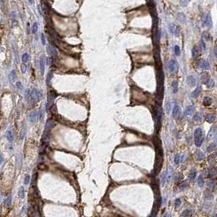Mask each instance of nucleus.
<instances>
[{
  "label": "nucleus",
  "instance_id": "nucleus-32",
  "mask_svg": "<svg viewBox=\"0 0 217 217\" xmlns=\"http://www.w3.org/2000/svg\"><path fill=\"white\" fill-rule=\"evenodd\" d=\"M206 85H207L209 88H213V87L215 86V82H214V81H213L212 79L210 78L209 80H208V81H207V83Z\"/></svg>",
  "mask_w": 217,
  "mask_h": 217
},
{
  "label": "nucleus",
  "instance_id": "nucleus-48",
  "mask_svg": "<svg viewBox=\"0 0 217 217\" xmlns=\"http://www.w3.org/2000/svg\"><path fill=\"white\" fill-rule=\"evenodd\" d=\"M182 179H183L182 174L179 173V174H177V175H176V181H181V180H182Z\"/></svg>",
  "mask_w": 217,
  "mask_h": 217
},
{
  "label": "nucleus",
  "instance_id": "nucleus-22",
  "mask_svg": "<svg viewBox=\"0 0 217 217\" xmlns=\"http://www.w3.org/2000/svg\"><path fill=\"white\" fill-rule=\"evenodd\" d=\"M202 120V116L200 112H197V113L194 116V120L196 121V122H201Z\"/></svg>",
  "mask_w": 217,
  "mask_h": 217
},
{
  "label": "nucleus",
  "instance_id": "nucleus-30",
  "mask_svg": "<svg viewBox=\"0 0 217 217\" xmlns=\"http://www.w3.org/2000/svg\"><path fill=\"white\" fill-rule=\"evenodd\" d=\"M38 24L37 22H35L34 24H33V26H32V33H36L37 32H38Z\"/></svg>",
  "mask_w": 217,
  "mask_h": 217
},
{
  "label": "nucleus",
  "instance_id": "nucleus-39",
  "mask_svg": "<svg viewBox=\"0 0 217 217\" xmlns=\"http://www.w3.org/2000/svg\"><path fill=\"white\" fill-rule=\"evenodd\" d=\"M190 1H191V0H181V1H180V3H181V5L182 7H186Z\"/></svg>",
  "mask_w": 217,
  "mask_h": 217
},
{
  "label": "nucleus",
  "instance_id": "nucleus-44",
  "mask_svg": "<svg viewBox=\"0 0 217 217\" xmlns=\"http://www.w3.org/2000/svg\"><path fill=\"white\" fill-rule=\"evenodd\" d=\"M29 117H30L31 121H34L35 120H36V117H37V113L36 112H32V113L30 114V116H29Z\"/></svg>",
  "mask_w": 217,
  "mask_h": 217
},
{
  "label": "nucleus",
  "instance_id": "nucleus-55",
  "mask_svg": "<svg viewBox=\"0 0 217 217\" xmlns=\"http://www.w3.org/2000/svg\"><path fill=\"white\" fill-rule=\"evenodd\" d=\"M16 85H17V86H18V88H19V89H22V85H21V83H20V82H17V83H16Z\"/></svg>",
  "mask_w": 217,
  "mask_h": 217
},
{
  "label": "nucleus",
  "instance_id": "nucleus-10",
  "mask_svg": "<svg viewBox=\"0 0 217 217\" xmlns=\"http://www.w3.org/2000/svg\"><path fill=\"white\" fill-rule=\"evenodd\" d=\"M204 198H205L207 200H211V199H213V194L211 193V190H205V191H204Z\"/></svg>",
  "mask_w": 217,
  "mask_h": 217
},
{
  "label": "nucleus",
  "instance_id": "nucleus-23",
  "mask_svg": "<svg viewBox=\"0 0 217 217\" xmlns=\"http://www.w3.org/2000/svg\"><path fill=\"white\" fill-rule=\"evenodd\" d=\"M200 136H202V130L201 128H198L194 131V137L195 138H197V137H200Z\"/></svg>",
  "mask_w": 217,
  "mask_h": 217
},
{
  "label": "nucleus",
  "instance_id": "nucleus-37",
  "mask_svg": "<svg viewBox=\"0 0 217 217\" xmlns=\"http://www.w3.org/2000/svg\"><path fill=\"white\" fill-rule=\"evenodd\" d=\"M181 161V155L179 154H176L175 155V158H174V162H175L176 164H178Z\"/></svg>",
  "mask_w": 217,
  "mask_h": 217
},
{
  "label": "nucleus",
  "instance_id": "nucleus-35",
  "mask_svg": "<svg viewBox=\"0 0 217 217\" xmlns=\"http://www.w3.org/2000/svg\"><path fill=\"white\" fill-rule=\"evenodd\" d=\"M29 54H27V53H24V54L22 55V61L24 63H26L28 60H29Z\"/></svg>",
  "mask_w": 217,
  "mask_h": 217
},
{
  "label": "nucleus",
  "instance_id": "nucleus-40",
  "mask_svg": "<svg viewBox=\"0 0 217 217\" xmlns=\"http://www.w3.org/2000/svg\"><path fill=\"white\" fill-rule=\"evenodd\" d=\"M52 77H53L52 72H49L48 75H47V77H46V83L47 84H50V81H51V79H52Z\"/></svg>",
  "mask_w": 217,
  "mask_h": 217
},
{
  "label": "nucleus",
  "instance_id": "nucleus-49",
  "mask_svg": "<svg viewBox=\"0 0 217 217\" xmlns=\"http://www.w3.org/2000/svg\"><path fill=\"white\" fill-rule=\"evenodd\" d=\"M41 39H42V42L43 45H46V38H45V35L43 33L41 34Z\"/></svg>",
  "mask_w": 217,
  "mask_h": 217
},
{
  "label": "nucleus",
  "instance_id": "nucleus-38",
  "mask_svg": "<svg viewBox=\"0 0 217 217\" xmlns=\"http://www.w3.org/2000/svg\"><path fill=\"white\" fill-rule=\"evenodd\" d=\"M191 215V211L190 210H186V211H184L182 213H181V216H189Z\"/></svg>",
  "mask_w": 217,
  "mask_h": 217
},
{
  "label": "nucleus",
  "instance_id": "nucleus-51",
  "mask_svg": "<svg viewBox=\"0 0 217 217\" xmlns=\"http://www.w3.org/2000/svg\"><path fill=\"white\" fill-rule=\"evenodd\" d=\"M209 163H211V165H213L215 163V159H213L212 157H209Z\"/></svg>",
  "mask_w": 217,
  "mask_h": 217
},
{
  "label": "nucleus",
  "instance_id": "nucleus-53",
  "mask_svg": "<svg viewBox=\"0 0 217 217\" xmlns=\"http://www.w3.org/2000/svg\"><path fill=\"white\" fill-rule=\"evenodd\" d=\"M201 46H202V50H205V49H206V46H205V43H204L203 40H202V41H201Z\"/></svg>",
  "mask_w": 217,
  "mask_h": 217
},
{
  "label": "nucleus",
  "instance_id": "nucleus-56",
  "mask_svg": "<svg viewBox=\"0 0 217 217\" xmlns=\"http://www.w3.org/2000/svg\"><path fill=\"white\" fill-rule=\"evenodd\" d=\"M2 162H3V157H2V155H0V164L2 163Z\"/></svg>",
  "mask_w": 217,
  "mask_h": 217
},
{
  "label": "nucleus",
  "instance_id": "nucleus-57",
  "mask_svg": "<svg viewBox=\"0 0 217 217\" xmlns=\"http://www.w3.org/2000/svg\"><path fill=\"white\" fill-rule=\"evenodd\" d=\"M163 216H171L170 214H164L163 215Z\"/></svg>",
  "mask_w": 217,
  "mask_h": 217
},
{
  "label": "nucleus",
  "instance_id": "nucleus-46",
  "mask_svg": "<svg viewBox=\"0 0 217 217\" xmlns=\"http://www.w3.org/2000/svg\"><path fill=\"white\" fill-rule=\"evenodd\" d=\"M11 201H12V198H11L10 196L8 198L6 199V201H5V203H6V206H10V204H11Z\"/></svg>",
  "mask_w": 217,
  "mask_h": 217
},
{
  "label": "nucleus",
  "instance_id": "nucleus-50",
  "mask_svg": "<svg viewBox=\"0 0 217 217\" xmlns=\"http://www.w3.org/2000/svg\"><path fill=\"white\" fill-rule=\"evenodd\" d=\"M161 181H162V183H163V184H164V183H165V181H166L165 172H164V173H163V174L161 175Z\"/></svg>",
  "mask_w": 217,
  "mask_h": 217
},
{
  "label": "nucleus",
  "instance_id": "nucleus-21",
  "mask_svg": "<svg viewBox=\"0 0 217 217\" xmlns=\"http://www.w3.org/2000/svg\"><path fill=\"white\" fill-rule=\"evenodd\" d=\"M198 54H199V50L198 49V47L194 46L193 49H192V56H193V58L196 59V58H198Z\"/></svg>",
  "mask_w": 217,
  "mask_h": 217
},
{
  "label": "nucleus",
  "instance_id": "nucleus-26",
  "mask_svg": "<svg viewBox=\"0 0 217 217\" xmlns=\"http://www.w3.org/2000/svg\"><path fill=\"white\" fill-rule=\"evenodd\" d=\"M198 185L199 187H202L204 185V179L202 177V175H200L198 178Z\"/></svg>",
  "mask_w": 217,
  "mask_h": 217
},
{
  "label": "nucleus",
  "instance_id": "nucleus-47",
  "mask_svg": "<svg viewBox=\"0 0 217 217\" xmlns=\"http://www.w3.org/2000/svg\"><path fill=\"white\" fill-rule=\"evenodd\" d=\"M29 180H30V176L29 175H26L25 176V179H24V184L25 185H28L29 183Z\"/></svg>",
  "mask_w": 217,
  "mask_h": 217
},
{
  "label": "nucleus",
  "instance_id": "nucleus-14",
  "mask_svg": "<svg viewBox=\"0 0 217 217\" xmlns=\"http://www.w3.org/2000/svg\"><path fill=\"white\" fill-rule=\"evenodd\" d=\"M206 120H207L208 123L215 122V120H216V115L211 114V113L207 115V116H206Z\"/></svg>",
  "mask_w": 217,
  "mask_h": 217
},
{
  "label": "nucleus",
  "instance_id": "nucleus-31",
  "mask_svg": "<svg viewBox=\"0 0 217 217\" xmlns=\"http://www.w3.org/2000/svg\"><path fill=\"white\" fill-rule=\"evenodd\" d=\"M196 175H197L196 171H195V170H192L191 172H190V175H189V178H190V180H194L195 177H196Z\"/></svg>",
  "mask_w": 217,
  "mask_h": 217
},
{
  "label": "nucleus",
  "instance_id": "nucleus-11",
  "mask_svg": "<svg viewBox=\"0 0 217 217\" xmlns=\"http://www.w3.org/2000/svg\"><path fill=\"white\" fill-rule=\"evenodd\" d=\"M216 126H213L211 127V128L210 129V132L209 133H208L207 135V137L208 138H213V137H216Z\"/></svg>",
  "mask_w": 217,
  "mask_h": 217
},
{
  "label": "nucleus",
  "instance_id": "nucleus-13",
  "mask_svg": "<svg viewBox=\"0 0 217 217\" xmlns=\"http://www.w3.org/2000/svg\"><path fill=\"white\" fill-rule=\"evenodd\" d=\"M201 92H202V88H201L200 86H198L196 89L191 93V97L192 98H197V97L201 93Z\"/></svg>",
  "mask_w": 217,
  "mask_h": 217
},
{
  "label": "nucleus",
  "instance_id": "nucleus-3",
  "mask_svg": "<svg viewBox=\"0 0 217 217\" xmlns=\"http://www.w3.org/2000/svg\"><path fill=\"white\" fill-rule=\"evenodd\" d=\"M172 173H173V168H172V166H168L167 171L165 172V177L167 182H170V181L172 180Z\"/></svg>",
  "mask_w": 217,
  "mask_h": 217
},
{
  "label": "nucleus",
  "instance_id": "nucleus-19",
  "mask_svg": "<svg viewBox=\"0 0 217 217\" xmlns=\"http://www.w3.org/2000/svg\"><path fill=\"white\" fill-rule=\"evenodd\" d=\"M207 186L211 190H215V188H216V181H215V179L210 180V181L207 182Z\"/></svg>",
  "mask_w": 217,
  "mask_h": 217
},
{
  "label": "nucleus",
  "instance_id": "nucleus-18",
  "mask_svg": "<svg viewBox=\"0 0 217 217\" xmlns=\"http://www.w3.org/2000/svg\"><path fill=\"white\" fill-rule=\"evenodd\" d=\"M194 112V106H189V107H186V111H185V115H186V116H190Z\"/></svg>",
  "mask_w": 217,
  "mask_h": 217
},
{
  "label": "nucleus",
  "instance_id": "nucleus-58",
  "mask_svg": "<svg viewBox=\"0 0 217 217\" xmlns=\"http://www.w3.org/2000/svg\"><path fill=\"white\" fill-rule=\"evenodd\" d=\"M5 1H6V0H1L2 3H5Z\"/></svg>",
  "mask_w": 217,
  "mask_h": 217
},
{
  "label": "nucleus",
  "instance_id": "nucleus-6",
  "mask_svg": "<svg viewBox=\"0 0 217 217\" xmlns=\"http://www.w3.org/2000/svg\"><path fill=\"white\" fill-rule=\"evenodd\" d=\"M203 24L207 27H211L212 25V23H211V16L209 14H207V15L204 16V20H203Z\"/></svg>",
  "mask_w": 217,
  "mask_h": 217
},
{
  "label": "nucleus",
  "instance_id": "nucleus-24",
  "mask_svg": "<svg viewBox=\"0 0 217 217\" xmlns=\"http://www.w3.org/2000/svg\"><path fill=\"white\" fill-rule=\"evenodd\" d=\"M40 68H41V72H42V74L44 73V69H45V61H44V59L43 57H42L41 59H40Z\"/></svg>",
  "mask_w": 217,
  "mask_h": 217
},
{
  "label": "nucleus",
  "instance_id": "nucleus-15",
  "mask_svg": "<svg viewBox=\"0 0 217 217\" xmlns=\"http://www.w3.org/2000/svg\"><path fill=\"white\" fill-rule=\"evenodd\" d=\"M195 158H196V159L198 161H200V160H202L204 159V154L201 151H197L196 152H195Z\"/></svg>",
  "mask_w": 217,
  "mask_h": 217
},
{
  "label": "nucleus",
  "instance_id": "nucleus-5",
  "mask_svg": "<svg viewBox=\"0 0 217 217\" xmlns=\"http://www.w3.org/2000/svg\"><path fill=\"white\" fill-rule=\"evenodd\" d=\"M56 97V93L54 92H50L48 94V103H47V108L48 107H50V106L52 105L53 101L55 98Z\"/></svg>",
  "mask_w": 217,
  "mask_h": 217
},
{
  "label": "nucleus",
  "instance_id": "nucleus-42",
  "mask_svg": "<svg viewBox=\"0 0 217 217\" xmlns=\"http://www.w3.org/2000/svg\"><path fill=\"white\" fill-rule=\"evenodd\" d=\"M7 138L8 139V141H9V142H12V139H13V137H12V132H11V131H8V133H7Z\"/></svg>",
  "mask_w": 217,
  "mask_h": 217
},
{
  "label": "nucleus",
  "instance_id": "nucleus-43",
  "mask_svg": "<svg viewBox=\"0 0 217 217\" xmlns=\"http://www.w3.org/2000/svg\"><path fill=\"white\" fill-rule=\"evenodd\" d=\"M174 50H175V54L177 56L181 54V49H180V47L178 46H175V48H174Z\"/></svg>",
  "mask_w": 217,
  "mask_h": 217
},
{
  "label": "nucleus",
  "instance_id": "nucleus-41",
  "mask_svg": "<svg viewBox=\"0 0 217 217\" xmlns=\"http://www.w3.org/2000/svg\"><path fill=\"white\" fill-rule=\"evenodd\" d=\"M215 176H216V169L211 168L209 172V176H211V178H213Z\"/></svg>",
  "mask_w": 217,
  "mask_h": 217
},
{
  "label": "nucleus",
  "instance_id": "nucleus-59",
  "mask_svg": "<svg viewBox=\"0 0 217 217\" xmlns=\"http://www.w3.org/2000/svg\"><path fill=\"white\" fill-rule=\"evenodd\" d=\"M29 2H30V3H32V0H29Z\"/></svg>",
  "mask_w": 217,
  "mask_h": 217
},
{
  "label": "nucleus",
  "instance_id": "nucleus-29",
  "mask_svg": "<svg viewBox=\"0 0 217 217\" xmlns=\"http://www.w3.org/2000/svg\"><path fill=\"white\" fill-rule=\"evenodd\" d=\"M202 37H203L204 39L207 40V41H210V40L211 39V34H210L208 32H204V33H202Z\"/></svg>",
  "mask_w": 217,
  "mask_h": 217
},
{
  "label": "nucleus",
  "instance_id": "nucleus-36",
  "mask_svg": "<svg viewBox=\"0 0 217 217\" xmlns=\"http://www.w3.org/2000/svg\"><path fill=\"white\" fill-rule=\"evenodd\" d=\"M19 196H20V198H24V190L23 187H20V190H19Z\"/></svg>",
  "mask_w": 217,
  "mask_h": 217
},
{
  "label": "nucleus",
  "instance_id": "nucleus-27",
  "mask_svg": "<svg viewBox=\"0 0 217 217\" xmlns=\"http://www.w3.org/2000/svg\"><path fill=\"white\" fill-rule=\"evenodd\" d=\"M177 20L181 23H184L186 21V16L182 13H179L177 15Z\"/></svg>",
  "mask_w": 217,
  "mask_h": 217
},
{
  "label": "nucleus",
  "instance_id": "nucleus-54",
  "mask_svg": "<svg viewBox=\"0 0 217 217\" xmlns=\"http://www.w3.org/2000/svg\"><path fill=\"white\" fill-rule=\"evenodd\" d=\"M21 71L23 73H25L26 72V67L24 65H21Z\"/></svg>",
  "mask_w": 217,
  "mask_h": 217
},
{
  "label": "nucleus",
  "instance_id": "nucleus-2",
  "mask_svg": "<svg viewBox=\"0 0 217 217\" xmlns=\"http://www.w3.org/2000/svg\"><path fill=\"white\" fill-rule=\"evenodd\" d=\"M168 29H169L170 33H172L173 35H175V36H178V35H179L180 30H179V28H178V26L176 25V24H173V23H171V24H168Z\"/></svg>",
  "mask_w": 217,
  "mask_h": 217
},
{
  "label": "nucleus",
  "instance_id": "nucleus-52",
  "mask_svg": "<svg viewBox=\"0 0 217 217\" xmlns=\"http://www.w3.org/2000/svg\"><path fill=\"white\" fill-rule=\"evenodd\" d=\"M11 16H12V18L13 20H16V12H11Z\"/></svg>",
  "mask_w": 217,
  "mask_h": 217
},
{
  "label": "nucleus",
  "instance_id": "nucleus-34",
  "mask_svg": "<svg viewBox=\"0 0 217 217\" xmlns=\"http://www.w3.org/2000/svg\"><path fill=\"white\" fill-rule=\"evenodd\" d=\"M165 108H166V112H167V114L170 113V110H171V103L169 101H167L165 105Z\"/></svg>",
  "mask_w": 217,
  "mask_h": 217
},
{
  "label": "nucleus",
  "instance_id": "nucleus-33",
  "mask_svg": "<svg viewBox=\"0 0 217 217\" xmlns=\"http://www.w3.org/2000/svg\"><path fill=\"white\" fill-rule=\"evenodd\" d=\"M186 187H187V182H186V181H183V182H181V184L178 186V188L181 190H184Z\"/></svg>",
  "mask_w": 217,
  "mask_h": 217
},
{
  "label": "nucleus",
  "instance_id": "nucleus-7",
  "mask_svg": "<svg viewBox=\"0 0 217 217\" xmlns=\"http://www.w3.org/2000/svg\"><path fill=\"white\" fill-rule=\"evenodd\" d=\"M198 67L200 68H202V69H208L210 68V63L207 60L202 59L198 62Z\"/></svg>",
  "mask_w": 217,
  "mask_h": 217
},
{
  "label": "nucleus",
  "instance_id": "nucleus-25",
  "mask_svg": "<svg viewBox=\"0 0 217 217\" xmlns=\"http://www.w3.org/2000/svg\"><path fill=\"white\" fill-rule=\"evenodd\" d=\"M172 87L173 89V93H176L178 90V81H173L172 82Z\"/></svg>",
  "mask_w": 217,
  "mask_h": 217
},
{
  "label": "nucleus",
  "instance_id": "nucleus-8",
  "mask_svg": "<svg viewBox=\"0 0 217 217\" xmlns=\"http://www.w3.org/2000/svg\"><path fill=\"white\" fill-rule=\"evenodd\" d=\"M54 124H55V122H54V120H50L47 121L46 124V127H45V132L50 131L53 127L54 126Z\"/></svg>",
  "mask_w": 217,
  "mask_h": 217
},
{
  "label": "nucleus",
  "instance_id": "nucleus-4",
  "mask_svg": "<svg viewBox=\"0 0 217 217\" xmlns=\"http://www.w3.org/2000/svg\"><path fill=\"white\" fill-rule=\"evenodd\" d=\"M47 51H48V54H50L53 57H56L57 56V50H56L55 47L53 45H51V44L47 46Z\"/></svg>",
  "mask_w": 217,
  "mask_h": 217
},
{
  "label": "nucleus",
  "instance_id": "nucleus-20",
  "mask_svg": "<svg viewBox=\"0 0 217 217\" xmlns=\"http://www.w3.org/2000/svg\"><path fill=\"white\" fill-rule=\"evenodd\" d=\"M202 103H203V105L206 106V107H209V106H211V103H212V99H211L210 97H205Z\"/></svg>",
  "mask_w": 217,
  "mask_h": 217
},
{
  "label": "nucleus",
  "instance_id": "nucleus-12",
  "mask_svg": "<svg viewBox=\"0 0 217 217\" xmlns=\"http://www.w3.org/2000/svg\"><path fill=\"white\" fill-rule=\"evenodd\" d=\"M180 114H181V108L178 105H175L172 110V116L173 117H177Z\"/></svg>",
  "mask_w": 217,
  "mask_h": 217
},
{
  "label": "nucleus",
  "instance_id": "nucleus-9",
  "mask_svg": "<svg viewBox=\"0 0 217 217\" xmlns=\"http://www.w3.org/2000/svg\"><path fill=\"white\" fill-rule=\"evenodd\" d=\"M187 83H188V85L190 86L193 87V86H194L196 85V79H195V77L194 76H189L187 77Z\"/></svg>",
  "mask_w": 217,
  "mask_h": 217
},
{
  "label": "nucleus",
  "instance_id": "nucleus-17",
  "mask_svg": "<svg viewBox=\"0 0 217 217\" xmlns=\"http://www.w3.org/2000/svg\"><path fill=\"white\" fill-rule=\"evenodd\" d=\"M203 142H204V137L202 136H200V137L195 138V145H196L197 147H199V146H202Z\"/></svg>",
  "mask_w": 217,
  "mask_h": 217
},
{
  "label": "nucleus",
  "instance_id": "nucleus-45",
  "mask_svg": "<svg viewBox=\"0 0 217 217\" xmlns=\"http://www.w3.org/2000/svg\"><path fill=\"white\" fill-rule=\"evenodd\" d=\"M181 204V200L180 198H176L175 200V207H179Z\"/></svg>",
  "mask_w": 217,
  "mask_h": 217
},
{
  "label": "nucleus",
  "instance_id": "nucleus-16",
  "mask_svg": "<svg viewBox=\"0 0 217 217\" xmlns=\"http://www.w3.org/2000/svg\"><path fill=\"white\" fill-rule=\"evenodd\" d=\"M209 79H210V77H209V75H208V73H207V72L202 73V75H201V81H202V83L207 84Z\"/></svg>",
  "mask_w": 217,
  "mask_h": 217
},
{
  "label": "nucleus",
  "instance_id": "nucleus-28",
  "mask_svg": "<svg viewBox=\"0 0 217 217\" xmlns=\"http://www.w3.org/2000/svg\"><path fill=\"white\" fill-rule=\"evenodd\" d=\"M216 143H211L210 144L209 146H208V147L207 148V152H212L213 151H214L215 149H216Z\"/></svg>",
  "mask_w": 217,
  "mask_h": 217
},
{
  "label": "nucleus",
  "instance_id": "nucleus-1",
  "mask_svg": "<svg viewBox=\"0 0 217 217\" xmlns=\"http://www.w3.org/2000/svg\"><path fill=\"white\" fill-rule=\"evenodd\" d=\"M168 68L169 71L172 73H176L178 71V68H179V65H178L177 62L175 59H171L170 62L168 63Z\"/></svg>",
  "mask_w": 217,
  "mask_h": 217
}]
</instances>
